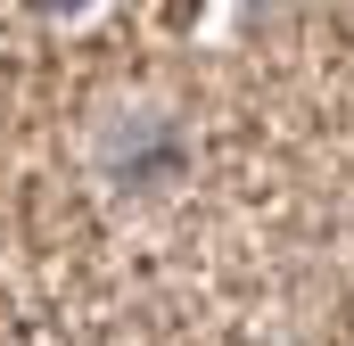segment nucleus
<instances>
[{
    "instance_id": "f257e3e1",
    "label": "nucleus",
    "mask_w": 354,
    "mask_h": 346,
    "mask_svg": "<svg viewBox=\"0 0 354 346\" xmlns=\"http://www.w3.org/2000/svg\"><path fill=\"white\" fill-rule=\"evenodd\" d=\"M181 157H189V140H181L174 116H157V107H115L107 132H99V165L115 173V181H140V190L174 181Z\"/></svg>"
},
{
    "instance_id": "f03ea898",
    "label": "nucleus",
    "mask_w": 354,
    "mask_h": 346,
    "mask_svg": "<svg viewBox=\"0 0 354 346\" xmlns=\"http://www.w3.org/2000/svg\"><path fill=\"white\" fill-rule=\"evenodd\" d=\"M33 8H41V17H83L91 0H33Z\"/></svg>"
},
{
    "instance_id": "7ed1b4c3",
    "label": "nucleus",
    "mask_w": 354,
    "mask_h": 346,
    "mask_svg": "<svg viewBox=\"0 0 354 346\" xmlns=\"http://www.w3.org/2000/svg\"><path fill=\"white\" fill-rule=\"evenodd\" d=\"M264 8H288V0H248V17H264Z\"/></svg>"
}]
</instances>
